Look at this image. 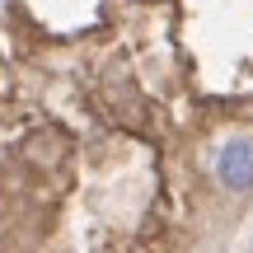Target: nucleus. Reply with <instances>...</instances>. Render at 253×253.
<instances>
[{"mask_svg":"<svg viewBox=\"0 0 253 253\" xmlns=\"http://www.w3.org/2000/svg\"><path fill=\"white\" fill-rule=\"evenodd\" d=\"M216 178L235 192H249L253 188V136H235V141L220 145L216 155Z\"/></svg>","mask_w":253,"mask_h":253,"instance_id":"1","label":"nucleus"}]
</instances>
